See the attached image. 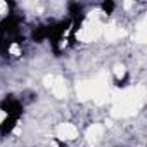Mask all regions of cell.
<instances>
[{
  "mask_svg": "<svg viewBox=\"0 0 147 147\" xmlns=\"http://www.w3.org/2000/svg\"><path fill=\"white\" fill-rule=\"evenodd\" d=\"M0 111H2L5 116H18V118H21L24 107H23V102L18 97L7 95V97L2 99V102H0Z\"/></svg>",
  "mask_w": 147,
  "mask_h": 147,
  "instance_id": "1",
  "label": "cell"
},
{
  "mask_svg": "<svg viewBox=\"0 0 147 147\" xmlns=\"http://www.w3.org/2000/svg\"><path fill=\"white\" fill-rule=\"evenodd\" d=\"M19 119L21 118H18V116H5L2 121H0V137H9L18 128Z\"/></svg>",
  "mask_w": 147,
  "mask_h": 147,
  "instance_id": "2",
  "label": "cell"
},
{
  "mask_svg": "<svg viewBox=\"0 0 147 147\" xmlns=\"http://www.w3.org/2000/svg\"><path fill=\"white\" fill-rule=\"evenodd\" d=\"M100 9H102L104 14H113L114 9H116V4L114 2H102L100 4Z\"/></svg>",
  "mask_w": 147,
  "mask_h": 147,
  "instance_id": "3",
  "label": "cell"
}]
</instances>
